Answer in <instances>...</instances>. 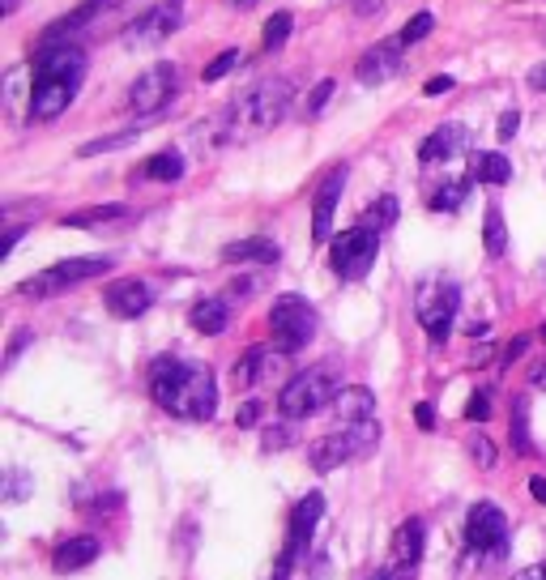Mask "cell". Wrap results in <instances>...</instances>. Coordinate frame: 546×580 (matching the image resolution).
<instances>
[{
	"label": "cell",
	"mask_w": 546,
	"mask_h": 580,
	"mask_svg": "<svg viewBox=\"0 0 546 580\" xmlns=\"http://www.w3.org/2000/svg\"><path fill=\"white\" fill-rule=\"evenodd\" d=\"M291 103H295V86L286 77H265V82L248 86L235 103L222 107L210 124H201L197 137H210V145H235V141L261 137L286 120Z\"/></svg>",
	"instance_id": "6da1fadb"
},
{
	"label": "cell",
	"mask_w": 546,
	"mask_h": 580,
	"mask_svg": "<svg viewBox=\"0 0 546 580\" xmlns=\"http://www.w3.org/2000/svg\"><path fill=\"white\" fill-rule=\"evenodd\" d=\"M150 397L175 418H192L205 423L218 410V384L205 363H184V359H158L150 372Z\"/></svg>",
	"instance_id": "7a4b0ae2"
},
{
	"label": "cell",
	"mask_w": 546,
	"mask_h": 580,
	"mask_svg": "<svg viewBox=\"0 0 546 580\" xmlns=\"http://www.w3.org/2000/svg\"><path fill=\"white\" fill-rule=\"evenodd\" d=\"M376 444H380V423H376V418H367V423H342V427H333L329 435H320V440L308 448V461H312V470L333 474V470H342V465H350V461H363Z\"/></svg>",
	"instance_id": "3957f363"
},
{
	"label": "cell",
	"mask_w": 546,
	"mask_h": 580,
	"mask_svg": "<svg viewBox=\"0 0 546 580\" xmlns=\"http://www.w3.org/2000/svg\"><path fill=\"white\" fill-rule=\"evenodd\" d=\"M337 393H342V380L333 376V367H308L295 380H286V389L278 393V410L286 418H312L333 406Z\"/></svg>",
	"instance_id": "277c9868"
},
{
	"label": "cell",
	"mask_w": 546,
	"mask_h": 580,
	"mask_svg": "<svg viewBox=\"0 0 546 580\" xmlns=\"http://www.w3.org/2000/svg\"><path fill=\"white\" fill-rule=\"evenodd\" d=\"M269 329H273V342H278V350L295 354V350H303L316 337L320 316H316V308L303 295H278V299H273V308H269Z\"/></svg>",
	"instance_id": "5b68a950"
},
{
	"label": "cell",
	"mask_w": 546,
	"mask_h": 580,
	"mask_svg": "<svg viewBox=\"0 0 546 580\" xmlns=\"http://www.w3.org/2000/svg\"><path fill=\"white\" fill-rule=\"evenodd\" d=\"M457 308H461V290L448 278H427L414 290V316H419V325L427 329L431 342H444V337L453 333Z\"/></svg>",
	"instance_id": "8992f818"
},
{
	"label": "cell",
	"mask_w": 546,
	"mask_h": 580,
	"mask_svg": "<svg viewBox=\"0 0 546 580\" xmlns=\"http://www.w3.org/2000/svg\"><path fill=\"white\" fill-rule=\"evenodd\" d=\"M116 265L111 256H73V261H60L52 269H43L39 278H30L18 286V295L26 299H47V295H60V290H69V286H82L90 278H103V273Z\"/></svg>",
	"instance_id": "52a82bcc"
},
{
	"label": "cell",
	"mask_w": 546,
	"mask_h": 580,
	"mask_svg": "<svg viewBox=\"0 0 546 580\" xmlns=\"http://www.w3.org/2000/svg\"><path fill=\"white\" fill-rule=\"evenodd\" d=\"M376 256H380V231L350 227V231H342L333 239L329 265H333V273L342 282H359V278H367V269L376 265Z\"/></svg>",
	"instance_id": "ba28073f"
},
{
	"label": "cell",
	"mask_w": 546,
	"mask_h": 580,
	"mask_svg": "<svg viewBox=\"0 0 546 580\" xmlns=\"http://www.w3.org/2000/svg\"><path fill=\"white\" fill-rule=\"evenodd\" d=\"M320 517H325V495H320V491L303 495L299 504L291 508V525H286V546H282L278 563H273V576H269V580H291L295 563L303 559V546H308V538H312V529H316Z\"/></svg>",
	"instance_id": "9c48e42d"
},
{
	"label": "cell",
	"mask_w": 546,
	"mask_h": 580,
	"mask_svg": "<svg viewBox=\"0 0 546 580\" xmlns=\"http://www.w3.org/2000/svg\"><path fill=\"white\" fill-rule=\"evenodd\" d=\"M175 94H180V69H175V64H154V69H146L133 86H128V111L150 120L175 99Z\"/></svg>",
	"instance_id": "30bf717a"
},
{
	"label": "cell",
	"mask_w": 546,
	"mask_h": 580,
	"mask_svg": "<svg viewBox=\"0 0 546 580\" xmlns=\"http://www.w3.org/2000/svg\"><path fill=\"white\" fill-rule=\"evenodd\" d=\"M465 546L478 555H500L508 546V517L504 508H495L491 499H478V504L465 512Z\"/></svg>",
	"instance_id": "8fae6325"
},
{
	"label": "cell",
	"mask_w": 546,
	"mask_h": 580,
	"mask_svg": "<svg viewBox=\"0 0 546 580\" xmlns=\"http://www.w3.org/2000/svg\"><path fill=\"white\" fill-rule=\"evenodd\" d=\"M180 22H184V0H158V5H150L137 22L124 26V43L128 47H154V43L171 39L175 30H180Z\"/></svg>",
	"instance_id": "7c38bea8"
},
{
	"label": "cell",
	"mask_w": 546,
	"mask_h": 580,
	"mask_svg": "<svg viewBox=\"0 0 546 580\" xmlns=\"http://www.w3.org/2000/svg\"><path fill=\"white\" fill-rule=\"evenodd\" d=\"M77 90H82V77L35 73V86H30V120H56L77 99Z\"/></svg>",
	"instance_id": "4fadbf2b"
},
{
	"label": "cell",
	"mask_w": 546,
	"mask_h": 580,
	"mask_svg": "<svg viewBox=\"0 0 546 580\" xmlns=\"http://www.w3.org/2000/svg\"><path fill=\"white\" fill-rule=\"evenodd\" d=\"M401 52H406V43H401V39H389V43L367 47V52L359 56V64H355V77H359L363 86L389 82V77L401 73Z\"/></svg>",
	"instance_id": "5bb4252c"
},
{
	"label": "cell",
	"mask_w": 546,
	"mask_h": 580,
	"mask_svg": "<svg viewBox=\"0 0 546 580\" xmlns=\"http://www.w3.org/2000/svg\"><path fill=\"white\" fill-rule=\"evenodd\" d=\"M342 188H346V167H333L316 188V205H312V239L316 244H325L333 235V214H337V201H342Z\"/></svg>",
	"instance_id": "9a60e30c"
},
{
	"label": "cell",
	"mask_w": 546,
	"mask_h": 580,
	"mask_svg": "<svg viewBox=\"0 0 546 580\" xmlns=\"http://www.w3.org/2000/svg\"><path fill=\"white\" fill-rule=\"evenodd\" d=\"M107 312L111 316H120V320H137L141 312H150V303H154V290L146 282H137V278H120V282H111L107 286Z\"/></svg>",
	"instance_id": "2e32d148"
},
{
	"label": "cell",
	"mask_w": 546,
	"mask_h": 580,
	"mask_svg": "<svg viewBox=\"0 0 546 580\" xmlns=\"http://www.w3.org/2000/svg\"><path fill=\"white\" fill-rule=\"evenodd\" d=\"M470 150V128L465 124H440L436 133H431L423 145H419V163L431 167V163H448V158H457Z\"/></svg>",
	"instance_id": "e0dca14e"
},
{
	"label": "cell",
	"mask_w": 546,
	"mask_h": 580,
	"mask_svg": "<svg viewBox=\"0 0 546 580\" xmlns=\"http://www.w3.org/2000/svg\"><path fill=\"white\" fill-rule=\"evenodd\" d=\"M103 555V542L99 538H90V534H77V538H64L56 551H52V568L60 572V576H69V572H82V568H90L94 559Z\"/></svg>",
	"instance_id": "ac0fdd59"
},
{
	"label": "cell",
	"mask_w": 546,
	"mask_h": 580,
	"mask_svg": "<svg viewBox=\"0 0 546 580\" xmlns=\"http://www.w3.org/2000/svg\"><path fill=\"white\" fill-rule=\"evenodd\" d=\"M282 354L286 350H269V346H252L244 359L235 363V384L239 389H252V384H261V380H269L273 372L282 367Z\"/></svg>",
	"instance_id": "d6986e66"
},
{
	"label": "cell",
	"mask_w": 546,
	"mask_h": 580,
	"mask_svg": "<svg viewBox=\"0 0 546 580\" xmlns=\"http://www.w3.org/2000/svg\"><path fill=\"white\" fill-rule=\"evenodd\" d=\"M423 551H427V525H423V517L401 521L397 534H393V563H401V568H419Z\"/></svg>",
	"instance_id": "ffe728a7"
},
{
	"label": "cell",
	"mask_w": 546,
	"mask_h": 580,
	"mask_svg": "<svg viewBox=\"0 0 546 580\" xmlns=\"http://www.w3.org/2000/svg\"><path fill=\"white\" fill-rule=\"evenodd\" d=\"M333 414H337V427L342 423H367V418H376V397L372 389H363V384H350V389L337 393L333 401Z\"/></svg>",
	"instance_id": "44dd1931"
},
{
	"label": "cell",
	"mask_w": 546,
	"mask_h": 580,
	"mask_svg": "<svg viewBox=\"0 0 546 580\" xmlns=\"http://www.w3.org/2000/svg\"><path fill=\"white\" fill-rule=\"evenodd\" d=\"M107 5V0H86V5H77L73 13H64V18H56L52 26H47L43 30V43L39 47H52V43H69L73 35H77V30H82L90 18H94V13H99Z\"/></svg>",
	"instance_id": "7402d4cb"
},
{
	"label": "cell",
	"mask_w": 546,
	"mask_h": 580,
	"mask_svg": "<svg viewBox=\"0 0 546 580\" xmlns=\"http://www.w3.org/2000/svg\"><path fill=\"white\" fill-rule=\"evenodd\" d=\"M188 320H192V329H197V333L218 337V333H227V325H231V308H227V299H197V303H192V312H188Z\"/></svg>",
	"instance_id": "603a6c76"
},
{
	"label": "cell",
	"mask_w": 546,
	"mask_h": 580,
	"mask_svg": "<svg viewBox=\"0 0 546 580\" xmlns=\"http://www.w3.org/2000/svg\"><path fill=\"white\" fill-rule=\"evenodd\" d=\"M278 244H273V239H265V235H256V239H239V244H227L222 248V261L227 265H244V261H256V265H273L278 261Z\"/></svg>",
	"instance_id": "cb8c5ba5"
},
{
	"label": "cell",
	"mask_w": 546,
	"mask_h": 580,
	"mask_svg": "<svg viewBox=\"0 0 546 580\" xmlns=\"http://www.w3.org/2000/svg\"><path fill=\"white\" fill-rule=\"evenodd\" d=\"M470 175L478 184H491V188H500V184H508L512 180V163L500 154V150H478L474 158H470Z\"/></svg>",
	"instance_id": "d4e9b609"
},
{
	"label": "cell",
	"mask_w": 546,
	"mask_h": 580,
	"mask_svg": "<svg viewBox=\"0 0 546 580\" xmlns=\"http://www.w3.org/2000/svg\"><path fill=\"white\" fill-rule=\"evenodd\" d=\"M146 180H158V184H175L184 175V154L180 150H158L146 158V167H141Z\"/></svg>",
	"instance_id": "484cf974"
},
{
	"label": "cell",
	"mask_w": 546,
	"mask_h": 580,
	"mask_svg": "<svg viewBox=\"0 0 546 580\" xmlns=\"http://www.w3.org/2000/svg\"><path fill=\"white\" fill-rule=\"evenodd\" d=\"M512 448L521 457H534V440H529V397H512Z\"/></svg>",
	"instance_id": "4316f807"
},
{
	"label": "cell",
	"mask_w": 546,
	"mask_h": 580,
	"mask_svg": "<svg viewBox=\"0 0 546 580\" xmlns=\"http://www.w3.org/2000/svg\"><path fill=\"white\" fill-rule=\"evenodd\" d=\"M483 244H487V256H504L508 252V231H504L500 205H491L487 218H483Z\"/></svg>",
	"instance_id": "83f0119b"
},
{
	"label": "cell",
	"mask_w": 546,
	"mask_h": 580,
	"mask_svg": "<svg viewBox=\"0 0 546 580\" xmlns=\"http://www.w3.org/2000/svg\"><path fill=\"white\" fill-rule=\"evenodd\" d=\"M116 218H128L124 205H94V209H82V214H69L64 227H103V222H116Z\"/></svg>",
	"instance_id": "f1b7e54d"
},
{
	"label": "cell",
	"mask_w": 546,
	"mask_h": 580,
	"mask_svg": "<svg viewBox=\"0 0 546 580\" xmlns=\"http://www.w3.org/2000/svg\"><path fill=\"white\" fill-rule=\"evenodd\" d=\"M470 184H474V175H465V180H448L436 197H431V209L436 214H453V209H461V201H465V192H470Z\"/></svg>",
	"instance_id": "f546056e"
},
{
	"label": "cell",
	"mask_w": 546,
	"mask_h": 580,
	"mask_svg": "<svg viewBox=\"0 0 546 580\" xmlns=\"http://www.w3.org/2000/svg\"><path fill=\"white\" fill-rule=\"evenodd\" d=\"M137 133H141V128H124V133H111V137H99V141H86V145H82V150H77V154H82V158H94V154L124 150L128 141H137Z\"/></svg>",
	"instance_id": "4dcf8cb0"
},
{
	"label": "cell",
	"mask_w": 546,
	"mask_h": 580,
	"mask_svg": "<svg viewBox=\"0 0 546 580\" xmlns=\"http://www.w3.org/2000/svg\"><path fill=\"white\" fill-rule=\"evenodd\" d=\"M291 13H273V18L265 22V52H278V47L291 39Z\"/></svg>",
	"instance_id": "1f68e13d"
},
{
	"label": "cell",
	"mask_w": 546,
	"mask_h": 580,
	"mask_svg": "<svg viewBox=\"0 0 546 580\" xmlns=\"http://www.w3.org/2000/svg\"><path fill=\"white\" fill-rule=\"evenodd\" d=\"M393 222H397V197H380L372 209H367V222H363V227L384 231V227H393Z\"/></svg>",
	"instance_id": "d6a6232c"
},
{
	"label": "cell",
	"mask_w": 546,
	"mask_h": 580,
	"mask_svg": "<svg viewBox=\"0 0 546 580\" xmlns=\"http://www.w3.org/2000/svg\"><path fill=\"white\" fill-rule=\"evenodd\" d=\"M431 30H436V18H431V13H414V18H410L406 26H401V35H397V39H401V43H406V47H410V43H419V39H427V35H431Z\"/></svg>",
	"instance_id": "836d02e7"
},
{
	"label": "cell",
	"mask_w": 546,
	"mask_h": 580,
	"mask_svg": "<svg viewBox=\"0 0 546 580\" xmlns=\"http://www.w3.org/2000/svg\"><path fill=\"white\" fill-rule=\"evenodd\" d=\"M333 90H337V82H333V77H325V82H316V90L308 94V103H303V116H308V120H316L320 111H325V103L333 99Z\"/></svg>",
	"instance_id": "e575fe53"
},
{
	"label": "cell",
	"mask_w": 546,
	"mask_h": 580,
	"mask_svg": "<svg viewBox=\"0 0 546 580\" xmlns=\"http://www.w3.org/2000/svg\"><path fill=\"white\" fill-rule=\"evenodd\" d=\"M239 60H244V56H239L235 47H231V52H222L218 60L205 64V73H201V77H205V82H222V77H227L231 69H239Z\"/></svg>",
	"instance_id": "d590c367"
},
{
	"label": "cell",
	"mask_w": 546,
	"mask_h": 580,
	"mask_svg": "<svg viewBox=\"0 0 546 580\" xmlns=\"http://www.w3.org/2000/svg\"><path fill=\"white\" fill-rule=\"evenodd\" d=\"M30 491H35V482L26 478V470H9L5 474V499H9V504H18V499H26Z\"/></svg>",
	"instance_id": "8d00e7d4"
},
{
	"label": "cell",
	"mask_w": 546,
	"mask_h": 580,
	"mask_svg": "<svg viewBox=\"0 0 546 580\" xmlns=\"http://www.w3.org/2000/svg\"><path fill=\"white\" fill-rule=\"evenodd\" d=\"M465 418H470V423H487L491 418V393H474L470 406H465Z\"/></svg>",
	"instance_id": "74e56055"
},
{
	"label": "cell",
	"mask_w": 546,
	"mask_h": 580,
	"mask_svg": "<svg viewBox=\"0 0 546 580\" xmlns=\"http://www.w3.org/2000/svg\"><path fill=\"white\" fill-rule=\"evenodd\" d=\"M470 453H474V461L483 465V470H491V465H495V448H491L487 435H474V440H470Z\"/></svg>",
	"instance_id": "f35d334b"
},
{
	"label": "cell",
	"mask_w": 546,
	"mask_h": 580,
	"mask_svg": "<svg viewBox=\"0 0 546 580\" xmlns=\"http://www.w3.org/2000/svg\"><path fill=\"white\" fill-rule=\"evenodd\" d=\"M286 444H295V431L291 427H269L265 431V448L273 453V448H286Z\"/></svg>",
	"instance_id": "ab89813d"
},
{
	"label": "cell",
	"mask_w": 546,
	"mask_h": 580,
	"mask_svg": "<svg viewBox=\"0 0 546 580\" xmlns=\"http://www.w3.org/2000/svg\"><path fill=\"white\" fill-rule=\"evenodd\" d=\"M30 337H35L30 329H18V333H13V342H9V354H5V367H13V363H18V354L26 350V342H30Z\"/></svg>",
	"instance_id": "60d3db41"
},
{
	"label": "cell",
	"mask_w": 546,
	"mask_h": 580,
	"mask_svg": "<svg viewBox=\"0 0 546 580\" xmlns=\"http://www.w3.org/2000/svg\"><path fill=\"white\" fill-rule=\"evenodd\" d=\"M367 580H414V568H401V563H389V568H380L376 576Z\"/></svg>",
	"instance_id": "b9f144b4"
},
{
	"label": "cell",
	"mask_w": 546,
	"mask_h": 580,
	"mask_svg": "<svg viewBox=\"0 0 546 580\" xmlns=\"http://www.w3.org/2000/svg\"><path fill=\"white\" fill-rule=\"evenodd\" d=\"M256 418H261V401H248V406H239L235 423H239V427H256Z\"/></svg>",
	"instance_id": "7bdbcfd3"
},
{
	"label": "cell",
	"mask_w": 546,
	"mask_h": 580,
	"mask_svg": "<svg viewBox=\"0 0 546 580\" xmlns=\"http://www.w3.org/2000/svg\"><path fill=\"white\" fill-rule=\"evenodd\" d=\"M517 128H521V116H517V111H504V116H500V141H512V137H517Z\"/></svg>",
	"instance_id": "ee69618b"
},
{
	"label": "cell",
	"mask_w": 546,
	"mask_h": 580,
	"mask_svg": "<svg viewBox=\"0 0 546 580\" xmlns=\"http://www.w3.org/2000/svg\"><path fill=\"white\" fill-rule=\"evenodd\" d=\"M529 350V337H517V342H508L504 346V363H512V359H521V354Z\"/></svg>",
	"instance_id": "f6af8a7d"
},
{
	"label": "cell",
	"mask_w": 546,
	"mask_h": 580,
	"mask_svg": "<svg viewBox=\"0 0 546 580\" xmlns=\"http://www.w3.org/2000/svg\"><path fill=\"white\" fill-rule=\"evenodd\" d=\"M414 418H419V427H423V431H431V427H436V410H431L427 401H423L419 410H414Z\"/></svg>",
	"instance_id": "bcb514c9"
},
{
	"label": "cell",
	"mask_w": 546,
	"mask_h": 580,
	"mask_svg": "<svg viewBox=\"0 0 546 580\" xmlns=\"http://www.w3.org/2000/svg\"><path fill=\"white\" fill-rule=\"evenodd\" d=\"M444 90H453V77H431L423 86V94H444Z\"/></svg>",
	"instance_id": "7dc6e473"
},
{
	"label": "cell",
	"mask_w": 546,
	"mask_h": 580,
	"mask_svg": "<svg viewBox=\"0 0 546 580\" xmlns=\"http://www.w3.org/2000/svg\"><path fill=\"white\" fill-rule=\"evenodd\" d=\"M376 9H384V0H355V13H359V18H372Z\"/></svg>",
	"instance_id": "c3c4849f"
},
{
	"label": "cell",
	"mask_w": 546,
	"mask_h": 580,
	"mask_svg": "<svg viewBox=\"0 0 546 580\" xmlns=\"http://www.w3.org/2000/svg\"><path fill=\"white\" fill-rule=\"evenodd\" d=\"M529 384H534V389H546V363L529 367Z\"/></svg>",
	"instance_id": "681fc988"
},
{
	"label": "cell",
	"mask_w": 546,
	"mask_h": 580,
	"mask_svg": "<svg viewBox=\"0 0 546 580\" xmlns=\"http://www.w3.org/2000/svg\"><path fill=\"white\" fill-rule=\"evenodd\" d=\"M529 495H534L538 504H546V478H529Z\"/></svg>",
	"instance_id": "f907efd6"
},
{
	"label": "cell",
	"mask_w": 546,
	"mask_h": 580,
	"mask_svg": "<svg viewBox=\"0 0 546 580\" xmlns=\"http://www.w3.org/2000/svg\"><path fill=\"white\" fill-rule=\"evenodd\" d=\"M529 86H534V90H546V64H538V69L529 73Z\"/></svg>",
	"instance_id": "816d5d0a"
},
{
	"label": "cell",
	"mask_w": 546,
	"mask_h": 580,
	"mask_svg": "<svg viewBox=\"0 0 546 580\" xmlns=\"http://www.w3.org/2000/svg\"><path fill=\"white\" fill-rule=\"evenodd\" d=\"M227 5H231V9H252L256 0H227Z\"/></svg>",
	"instance_id": "f5cc1de1"
},
{
	"label": "cell",
	"mask_w": 546,
	"mask_h": 580,
	"mask_svg": "<svg viewBox=\"0 0 546 580\" xmlns=\"http://www.w3.org/2000/svg\"><path fill=\"white\" fill-rule=\"evenodd\" d=\"M18 5H22V0H0V9H5V13H13Z\"/></svg>",
	"instance_id": "db71d44e"
},
{
	"label": "cell",
	"mask_w": 546,
	"mask_h": 580,
	"mask_svg": "<svg viewBox=\"0 0 546 580\" xmlns=\"http://www.w3.org/2000/svg\"><path fill=\"white\" fill-rule=\"evenodd\" d=\"M534 572H538V580H546V568H534Z\"/></svg>",
	"instance_id": "11a10c76"
},
{
	"label": "cell",
	"mask_w": 546,
	"mask_h": 580,
	"mask_svg": "<svg viewBox=\"0 0 546 580\" xmlns=\"http://www.w3.org/2000/svg\"><path fill=\"white\" fill-rule=\"evenodd\" d=\"M525 580H538V572H529V576H525Z\"/></svg>",
	"instance_id": "9f6ffc18"
},
{
	"label": "cell",
	"mask_w": 546,
	"mask_h": 580,
	"mask_svg": "<svg viewBox=\"0 0 546 580\" xmlns=\"http://www.w3.org/2000/svg\"><path fill=\"white\" fill-rule=\"evenodd\" d=\"M542 337H546V325H542Z\"/></svg>",
	"instance_id": "6f0895ef"
}]
</instances>
